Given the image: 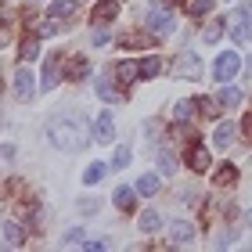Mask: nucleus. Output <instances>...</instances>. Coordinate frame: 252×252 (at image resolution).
Wrapping results in <instances>:
<instances>
[{
    "label": "nucleus",
    "instance_id": "obj_1",
    "mask_svg": "<svg viewBox=\"0 0 252 252\" xmlns=\"http://www.w3.org/2000/svg\"><path fill=\"white\" fill-rule=\"evenodd\" d=\"M47 137L54 141V148H62V152H79V148H87V130L79 119H51L47 123Z\"/></svg>",
    "mask_w": 252,
    "mask_h": 252
},
{
    "label": "nucleus",
    "instance_id": "obj_2",
    "mask_svg": "<svg viewBox=\"0 0 252 252\" xmlns=\"http://www.w3.org/2000/svg\"><path fill=\"white\" fill-rule=\"evenodd\" d=\"M141 22H144V29L152 32V36H169V32H173V26H177L173 15H169V7H162V4H152V7L144 11Z\"/></svg>",
    "mask_w": 252,
    "mask_h": 252
},
{
    "label": "nucleus",
    "instance_id": "obj_3",
    "mask_svg": "<svg viewBox=\"0 0 252 252\" xmlns=\"http://www.w3.org/2000/svg\"><path fill=\"white\" fill-rule=\"evenodd\" d=\"M238 68H242V58H238L234 51H223L220 58H216V65H213V76L220 79V83H227V79L238 76Z\"/></svg>",
    "mask_w": 252,
    "mask_h": 252
},
{
    "label": "nucleus",
    "instance_id": "obj_4",
    "mask_svg": "<svg viewBox=\"0 0 252 252\" xmlns=\"http://www.w3.org/2000/svg\"><path fill=\"white\" fill-rule=\"evenodd\" d=\"M184 162H188V169H194V173H205L213 158H209V152H205V144H202V141H194V144H188Z\"/></svg>",
    "mask_w": 252,
    "mask_h": 252
},
{
    "label": "nucleus",
    "instance_id": "obj_5",
    "mask_svg": "<svg viewBox=\"0 0 252 252\" xmlns=\"http://www.w3.org/2000/svg\"><path fill=\"white\" fill-rule=\"evenodd\" d=\"M94 141H101V144L116 141V119H112V112H101V116H97V123H94Z\"/></svg>",
    "mask_w": 252,
    "mask_h": 252
},
{
    "label": "nucleus",
    "instance_id": "obj_6",
    "mask_svg": "<svg viewBox=\"0 0 252 252\" xmlns=\"http://www.w3.org/2000/svg\"><path fill=\"white\" fill-rule=\"evenodd\" d=\"M166 231H169V242H173V245H191L194 242V227L188 220H173Z\"/></svg>",
    "mask_w": 252,
    "mask_h": 252
},
{
    "label": "nucleus",
    "instance_id": "obj_7",
    "mask_svg": "<svg viewBox=\"0 0 252 252\" xmlns=\"http://www.w3.org/2000/svg\"><path fill=\"white\" fill-rule=\"evenodd\" d=\"M198 65H202V62L194 58L191 51H184V54L177 58V68H173V72H177V76H184V79H198V76H202V68H198Z\"/></svg>",
    "mask_w": 252,
    "mask_h": 252
},
{
    "label": "nucleus",
    "instance_id": "obj_8",
    "mask_svg": "<svg viewBox=\"0 0 252 252\" xmlns=\"http://www.w3.org/2000/svg\"><path fill=\"white\" fill-rule=\"evenodd\" d=\"M32 90H36V83H32V72H29V65H22L18 72H15V94H18L22 101H29Z\"/></svg>",
    "mask_w": 252,
    "mask_h": 252
},
{
    "label": "nucleus",
    "instance_id": "obj_9",
    "mask_svg": "<svg viewBox=\"0 0 252 252\" xmlns=\"http://www.w3.org/2000/svg\"><path fill=\"white\" fill-rule=\"evenodd\" d=\"M133 79H141V62H119L116 65V83L119 87H130Z\"/></svg>",
    "mask_w": 252,
    "mask_h": 252
},
{
    "label": "nucleus",
    "instance_id": "obj_10",
    "mask_svg": "<svg viewBox=\"0 0 252 252\" xmlns=\"http://www.w3.org/2000/svg\"><path fill=\"white\" fill-rule=\"evenodd\" d=\"M58 54H51V58H47V65H43V90H54V87H58V79L65 76V68H58Z\"/></svg>",
    "mask_w": 252,
    "mask_h": 252
},
{
    "label": "nucleus",
    "instance_id": "obj_11",
    "mask_svg": "<svg viewBox=\"0 0 252 252\" xmlns=\"http://www.w3.org/2000/svg\"><path fill=\"white\" fill-rule=\"evenodd\" d=\"M87 76H90V62H87V58H68V65H65V79L79 83V79H87Z\"/></svg>",
    "mask_w": 252,
    "mask_h": 252
},
{
    "label": "nucleus",
    "instance_id": "obj_12",
    "mask_svg": "<svg viewBox=\"0 0 252 252\" xmlns=\"http://www.w3.org/2000/svg\"><path fill=\"white\" fill-rule=\"evenodd\" d=\"M242 90H238V87H220V90H216V101H220V108H238V105H242Z\"/></svg>",
    "mask_w": 252,
    "mask_h": 252
},
{
    "label": "nucleus",
    "instance_id": "obj_13",
    "mask_svg": "<svg viewBox=\"0 0 252 252\" xmlns=\"http://www.w3.org/2000/svg\"><path fill=\"white\" fill-rule=\"evenodd\" d=\"M22 242H26V231H22V223L4 220V245H7V249H18Z\"/></svg>",
    "mask_w": 252,
    "mask_h": 252
},
{
    "label": "nucleus",
    "instance_id": "obj_14",
    "mask_svg": "<svg viewBox=\"0 0 252 252\" xmlns=\"http://www.w3.org/2000/svg\"><path fill=\"white\" fill-rule=\"evenodd\" d=\"M112 202H116V209L130 213L137 205V188H116V194H112Z\"/></svg>",
    "mask_w": 252,
    "mask_h": 252
},
{
    "label": "nucleus",
    "instance_id": "obj_15",
    "mask_svg": "<svg viewBox=\"0 0 252 252\" xmlns=\"http://www.w3.org/2000/svg\"><path fill=\"white\" fill-rule=\"evenodd\" d=\"M116 15H119V0H101L97 11H94V22H97V26H105V22H112Z\"/></svg>",
    "mask_w": 252,
    "mask_h": 252
},
{
    "label": "nucleus",
    "instance_id": "obj_16",
    "mask_svg": "<svg viewBox=\"0 0 252 252\" xmlns=\"http://www.w3.org/2000/svg\"><path fill=\"white\" fill-rule=\"evenodd\" d=\"M137 227H141L144 234H155V231H162V216H158L155 209H144L141 220H137Z\"/></svg>",
    "mask_w": 252,
    "mask_h": 252
},
{
    "label": "nucleus",
    "instance_id": "obj_17",
    "mask_svg": "<svg viewBox=\"0 0 252 252\" xmlns=\"http://www.w3.org/2000/svg\"><path fill=\"white\" fill-rule=\"evenodd\" d=\"M47 15H51V18H72V15H76V0H51V4H47Z\"/></svg>",
    "mask_w": 252,
    "mask_h": 252
},
{
    "label": "nucleus",
    "instance_id": "obj_18",
    "mask_svg": "<svg viewBox=\"0 0 252 252\" xmlns=\"http://www.w3.org/2000/svg\"><path fill=\"white\" fill-rule=\"evenodd\" d=\"M234 133H238L234 123H220V126H216V133H213V144L216 148H227V144L234 141Z\"/></svg>",
    "mask_w": 252,
    "mask_h": 252
},
{
    "label": "nucleus",
    "instance_id": "obj_19",
    "mask_svg": "<svg viewBox=\"0 0 252 252\" xmlns=\"http://www.w3.org/2000/svg\"><path fill=\"white\" fill-rule=\"evenodd\" d=\"M137 194H144V198H152V194H158V188H162V184H158V177L155 173H144L141 180H137Z\"/></svg>",
    "mask_w": 252,
    "mask_h": 252
},
{
    "label": "nucleus",
    "instance_id": "obj_20",
    "mask_svg": "<svg viewBox=\"0 0 252 252\" xmlns=\"http://www.w3.org/2000/svg\"><path fill=\"white\" fill-rule=\"evenodd\" d=\"M216 184H220V188H231V184H238V166H231V162L216 166Z\"/></svg>",
    "mask_w": 252,
    "mask_h": 252
},
{
    "label": "nucleus",
    "instance_id": "obj_21",
    "mask_svg": "<svg viewBox=\"0 0 252 252\" xmlns=\"http://www.w3.org/2000/svg\"><path fill=\"white\" fill-rule=\"evenodd\" d=\"M155 40H158V36H141V32H126V36H123L119 43H123V47H130V51H137V47H152Z\"/></svg>",
    "mask_w": 252,
    "mask_h": 252
},
{
    "label": "nucleus",
    "instance_id": "obj_22",
    "mask_svg": "<svg viewBox=\"0 0 252 252\" xmlns=\"http://www.w3.org/2000/svg\"><path fill=\"white\" fill-rule=\"evenodd\" d=\"M173 169H177V155L169 152V148H158V173L173 177Z\"/></svg>",
    "mask_w": 252,
    "mask_h": 252
},
{
    "label": "nucleus",
    "instance_id": "obj_23",
    "mask_svg": "<svg viewBox=\"0 0 252 252\" xmlns=\"http://www.w3.org/2000/svg\"><path fill=\"white\" fill-rule=\"evenodd\" d=\"M234 15H238V22H242L245 36L252 40V4H238V7H234Z\"/></svg>",
    "mask_w": 252,
    "mask_h": 252
},
{
    "label": "nucleus",
    "instance_id": "obj_24",
    "mask_svg": "<svg viewBox=\"0 0 252 252\" xmlns=\"http://www.w3.org/2000/svg\"><path fill=\"white\" fill-rule=\"evenodd\" d=\"M227 29V18H216V22H209V26H205V32H202V40L205 43H216L220 40V32Z\"/></svg>",
    "mask_w": 252,
    "mask_h": 252
},
{
    "label": "nucleus",
    "instance_id": "obj_25",
    "mask_svg": "<svg viewBox=\"0 0 252 252\" xmlns=\"http://www.w3.org/2000/svg\"><path fill=\"white\" fill-rule=\"evenodd\" d=\"M108 173V166L105 162H94V166H87V173H83V184H90V188H94V184H101V177H105Z\"/></svg>",
    "mask_w": 252,
    "mask_h": 252
},
{
    "label": "nucleus",
    "instance_id": "obj_26",
    "mask_svg": "<svg viewBox=\"0 0 252 252\" xmlns=\"http://www.w3.org/2000/svg\"><path fill=\"white\" fill-rule=\"evenodd\" d=\"M194 108H198V97H194V101H180V105L173 108V119H177V123H188V119L194 116Z\"/></svg>",
    "mask_w": 252,
    "mask_h": 252
},
{
    "label": "nucleus",
    "instance_id": "obj_27",
    "mask_svg": "<svg viewBox=\"0 0 252 252\" xmlns=\"http://www.w3.org/2000/svg\"><path fill=\"white\" fill-rule=\"evenodd\" d=\"M18 54H22V62H32L40 54V43H36V36H29V40H22V47H18Z\"/></svg>",
    "mask_w": 252,
    "mask_h": 252
},
{
    "label": "nucleus",
    "instance_id": "obj_28",
    "mask_svg": "<svg viewBox=\"0 0 252 252\" xmlns=\"http://www.w3.org/2000/svg\"><path fill=\"white\" fill-rule=\"evenodd\" d=\"M62 245L65 249H76V245H87V231H79V227H72L65 238H62Z\"/></svg>",
    "mask_w": 252,
    "mask_h": 252
},
{
    "label": "nucleus",
    "instance_id": "obj_29",
    "mask_svg": "<svg viewBox=\"0 0 252 252\" xmlns=\"http://www.w3.org/2000/svg\"><path fill=\"white\" fill-rule=\"evenodd\" d=\"M158 72H162V62H158V58H144L141 62V79H152Z\"/></svg>",
    "mask_w": 252,
    "mask_h": 252
},
{
    "label": "nucleus",
    "instance_id": "obj_30",
    "mask_svg": "<svg viewBox=\"0 0 252 252\" xmlns=\"http://www.w3.org/2000/svg\"><path fill=\"white\" fill-rule=\"evenodd\" d=\"M209 7H213V0H191V4H188V15H191V18H205V15H209Z\"/></svg>",
    "mask_w": 252,
    "mask_h": 252
},
{
    "label": "nucleus",
    "instance_id": "obj_31",
    "mask_svg": "<svg viewBox=\"0 0 252 252\" xmlns=\"http://www.w3.org/2000/svg\"><path fill=\"white\" fill-rule=\"evenodd\" d=\"M130 166V148H116V155H112V169H126Z\"/></svg>",
    "mask_w": 252,
    "mask_h": 252
},
{
    "label": "nucleus",
    "instance_id": "obj_32",
    "mask_svg": "<svg viewBox=\"0 0 252 252\" xmlns=\"http://www.w3.org/2000/svg\"><path fill=\"white\" fill-rule=\"evenodd\" d=\"M97 97H101V101H112V97H116V94H112V79H108V76L97 79Z\"/></svg>",
    "mask_w": 252,
    "mask_h": 252
},
{
    "label": "nucleus",
    "instance_id": "obj_33",
    "mask_svg": "<svg viewBox=\"0 0 252 252\" xmlns=\"http://www.w3.org/2000/svg\"><path fill=\"white\" fill-rule=\"evenodd\" d=\"M36 36H58V18H47V22H40Z\"/></svg>",
    "mask_w": 252,
    "mask_h": 252
},
{
    "label": "nucleus",
    "instance_id": "obj_34",
    "mask_svg": "<svg viewBox=\"0 0 252 252\" xmlns=\"http://www.w3.org/2000/svg\"><path fill=\"white\" fill-rule=\"evenodd\" d=\"M97 205H101L97 198H87V202H79V209H83V216H94V213H97Z\"/></svg>",
    "mask_w": 252,
    "mask_h": 252
},
{
    "label": "nucleus",
    "instance_id": "obj_35",
    "mask_svg": "<svg viewBox=\"0 0 252 252\" xmlns=\"http://www.w3.org/2000/svg\"><path fill=\"white\" fill-rule=\"evenodd\" d=\"M234 238H238L234 231H227V234L220 238V242H216V249H227V245H234Z\"/></svg>",
    "mask_w": 252,
    "mask_h": 252
},
{
    "label": "nucleus",
    "instance_id": "obj_36",
    "mask_svg": "<svg viewBox=\"0 0 252 252\" xmlns=\"http://www.w3.org/2000/svg\"><path fill=\"white\" fill-rule=\"evenodd\" d=\"M94 43H97V47H105V43H108V32L97 29V32H94Z\"/></svg>",
    "mask_w": 252,
    "mask_h": 252
},
{
    "label": "nucleus",
    "instance_id": "obj_37",
    "mask_svg": "<svg viewBox=\"0 0 252 252\" xmlns=\"http://www.w3.org/2000/svg\"><path fill=\"white\" fill-rule=\"evenodd\" d=\"M242 130H245V137H249V141H252V112H249V116H245V123H242Z\"/></svg>",
    "mask_w": 252,
    "mask_h": 252
},
{
    "label": "nucleus",
    "instance_id": "obj_38",
    "mask_svg": "<svg viewBox=\"0 0 252 252\" xmlns=\"http://www.w3.org/2000/svg\"><path fill=\"white\" fill-rule=\"evenodd\" d=\"M166 4H169V7H180V4H188V0H166Z\"/></svg>",
    "mask_w": 252,
    "mask_h": 252
},
{
    "label": "nucleus",
    "instance_id": "obj_39",
    "mask_svg": "<svg viewBox=\"0 0 252 252\" xmlns=\"http://www.w3.org/2000/svg\"><path fill=\"white\" fill-rule=\"evenodd\" d=\"M249 227H252V209H249Z\"/></svg>",
    "mask_w": 252,
    "mask_h": 252
},
{
    "label": "nucleus",
    "instance_id": "obj_40",
    "mask_svg": "<svg viewBox=\"0 0 252 252\" xmlns=\"http://www.w3.org/2000/svg\"><path fill=\"white\" fill-rule=\"evenodd\" d=\"M4 4H7V0H4Z\"/></svg>",
    "mask_w": 252,
    "mask_h": 252
}]
</instances>
